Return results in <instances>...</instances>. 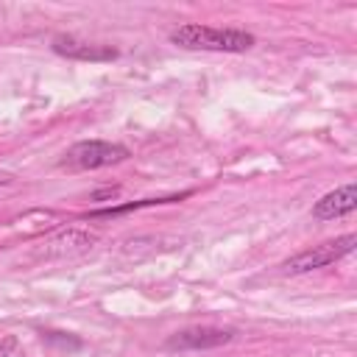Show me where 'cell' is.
I'll return each mask as SVG.
<instances>
[{"label":"cell","mask_w":357,"mask_h":357,"mask_svg":"<svg viewBox=\"0 0 357 357\" xmlns=\"http://www.w3.org/2000/svg\"><path fill=\"white\" fill-rule=\"evenodd\" d=\"M170 42L178 47H190V50H218V53H245L257 45L254 33H248V31L212 28V25H198V22L173 28Z\"/></svg>","instance_id":"obj_1"},{"label":"cell","mask_w":357,"mask_h":357,"mask_svg":"<svg viewBox=\"0 0 357 357\" xmlns=\"http://www.w3.org/2000/svg\"><path fill=\"white\" fill-rule=\"evenodd\" d=\"M357 245V237L354 234H343V237H335V240H326L321 245H312L296 257H290L287 262H282V271L284 273H310V271H318V268H326L343 257H349Z\"/></svg>","instance_id":"obj_2"},{"label":"cell","mask_w":357,"mask_h":357,"mask_svg":"<svg viewBox=\"0 0 357 357\" xmlns=\"http://www.w3.org/2000/svg\"><path fill=\"white\" fill-rule=\"evenodd\" d=\"M128 148L120 142H106V139H84L75 142L67 153H64V165L73 170H98V167H109L117 165L123 159H128Z\"/></svg>","instance_id":"obj_3"},{"label":"cell","mask_w":357,"mask_h":357,"mask_svg":"<svg viewBox=\"0 0 357 357\" xmlns=\"http://www.w3.org/2000/svg\"><path fill=\"white\" fill-rule=\"evenodd\" d=\"M234 340V329L223 326H190L167 337V349L178 351H204V349H218Z\"/></svg>","instance_id":"obj_4"},{"label":"cell","mask_w":357,"mask_h":357,"mask_svg":"<svg viewBox=\"0 0 357 357\" xmlns=\"http://www.w3.org/2000/svg\"><path fill=\"white\" fill-rule=\"evenodd\" d=\"M53 50L64 59H75V61H112L117 59V50L112 45H95V42H84L67 33H59L53 39Z\"/></svg>","instance_id":"obj_5"},{"label":"cell","mask_w":357,"mask_h":357,"mask_svg":"<svg viewBox=\"0 0 357 357\" xmlns=\"http://www.w3.org/2000/svg\"><path fill=\"white\" fill-rule=\"evenodd\" d=\"M354 206H357V187H354V181H349V184L326 192L324 198H318L315 206H312V218L335 220V218H343V215L354 212Z\"/></svg>","instance_id":"obj_6"},{"label":"cell","mask_w":357,"mask_h":357,"mask_svg":"<svg viewBox=\"0 0 357 357\" xmlns=\"http://www.w3.org/2000/svg\"><path fill=\"white\" fill-rule=\"evenodd\" d=\"M190 192H181V195H170V198H145V201H134V204H123V206H106V209H95L92 218H112V215H123V212H131V209H139V206H153V204H170V201H181L187 198Z\"/></svg>","instance_id":"obj_7"},{"label":"cell","mask_w":357,"mask_h":357,"mask_svg":"<svg viewBox=\"0 0 357 357\" xmlns=\"http://www.w3.org/2000/svg\"><path fill=\"white\" fill-rule=\"evenodd\" d=\"M14 346H17V340H14L11 335H3V337H0V357H8V354L14 351Z\"/></svg>","instance_id":"obj_8"},{"label":"cell","mask_w":357,"mask_h":357,"mask_svg":"<svg viewBox=\"0 0 357 357\" xmlns=\"http://www.w3.org/2000/svg\"><path fill=\"white\" fill-rule=\"evenodd\" d=\"M117 195V187H109V190H100V192H92V201H100V198H114Z\"/></svg>","instance_id":"obj_9"}]
</instances>
